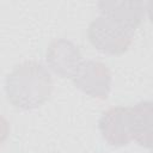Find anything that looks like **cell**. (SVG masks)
<instances>
[{
  "mask_svg": "<svg viewBox=\"0 0 153 153\" xmlns=\"http://www.w3.org/2000/svg\"><path fill=\"white\" fill-rule=\"evenodd\" d=\"M53 87L50 72L37 61L18 65L5 79L6 97L20 110H32L43 105L49 99Z\"/></svg>",
  "mask_w": 153,
  "mask_h": 153,
  "instance_id": "6da1fadb",
  "label": "cell"
},
{
  "mask_svg": "<svg viewBox=\"0 0 153 153\" xmlns=\"http://www.w3.org/2000/svg\"><path fill=\"white\" fill-rule=\"evenodd\" d=\"M134 33L135 31L103 14L94 18L87 29L91 44L109 55L124 54L134 41Z\"/></svg>",
  "mask_w": 153,
  "mask_h": 153,
  "instance_id": "7a4b0ae2",
  "label": "cell"
},
{
  "mask_svg": "<svg viewBox=\"0 0 153 153\" xmlns=\"http://www.w3.org/2000/svg\"><path fill=\"white\" fill-rule=\"evenodd\" d=\"M81 92L98 99H106L111 91V72L97 60H82L71 78Z\"/></svg>",
  "mask_w": 153,
  "mask_h": 153,
  "instance_id": "3957f363",
  "label": "cell"
},
{
  "mask_svg": "<svg viewBox=\"0 0 153 153\" xmlns=\"http://www.w3.org/2000/svg\"><path fill=\"white\" fill-rule=\"evenodd\" d=\"M45 60L55 74L61 78H72L84 59L74 42L67 38H56L48 45Z\"/></svg>",
  "mask_w": 153,
  "mask_h": 153,
  "instance_id": "277c9868",
  "label": "cell"
},
{
  "mask_svg": "<svg viewBox=\"0 0 153 153\" xmlns=\"http://www.w3.org/2000/svg\"><path fill=\"white\" fill-rule=\"evenodd\" d=\"M98 128L105 142L112 147H123L131 142L129 133L128 106H114L103 112Z\"/></svg>",
  "mask_w": 153,
  "mask_h": 153,
  "instance_id": "5b68a950",
  "label": "cell"
},
{
  "mask_svg": "<svg viewBox=\"0 0 153 153\" xmlns=\"http://www.w3.org/2000/svg\"><path fill=\"white\" fill-rule=\"evenodd\" d=\"M147 5L143 1H100L98 8L100 14L135 31L145 19Z\"/></svg>",
  "mask_w": 153,
  "mask_h": 153,
  "instance_id": "8992f818",
  "label": "cell"
},
{
  "mask_svg": "<svg viewBox=\"0 0 153 153\" xmlns=\"http://www.w3.org/2000/svg\"><path fill=\"white\" fill-rule=\"evenodd\" d=\"M129 133L131 141L145 148L152 147V102L141 100L129 106Z\"/></svg>",
  "mask_w": 153,
  "mask_h": 153,
  "instance_id": "52a82bcc",
  "label": "cell"
},
{
  "mask_svg": "<svg viewBox=\"0 0 153 153\" xmlns=\"http://www.w3.org/2000/svg\"><path fill=\"white\" fill-rule=\"evenodd\" d=\"M10 134V123L8 121L0 114V143H2Z\"/></svg>",
  "mask_w": 153,
  "mask_h": 153,
  "instance_id": "ba28073f",
  "label": "cell"
}]
</instances>
